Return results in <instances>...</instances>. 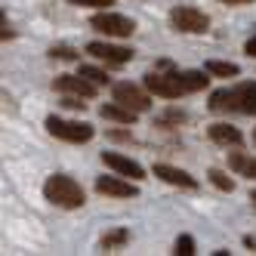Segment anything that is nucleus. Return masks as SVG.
<instances>
[{
    "instance_id": "obj_1",
    "label": "nucleus",
    "mask_w": 256,
    "mask_h": 256,
    "mask_svg": "<svg viewBox=\"0 0 256 256\" xmlns=\"http://www.w3.org/2000/svg\"><path fill=\"white\" fill-rule=\"evenodd\" d=\"M44 198L50 200V204L62 207V210H78V207H84V200H86L80 182L65 176V173H56V176H50L44 182Z\"/></svg>"
},
{
    "instance_id": "obj_2",
    "label": "nucleus",
    "mask_w": 256,
    "mask_h": 256,
    "mask_svg": "<svg viewBox=\"0 0 256 256\" xmlns=\"http://www.w3.org/2000/svg\"><path fill=\"white\" fill-rule=\"evenodd\" d=\"M145 90L160 99H179V96L192 93L186 84V74H179V71H158V68L145 74Z\"/></svg>"
},
{
    "instance_id": "obj_3",
    "label": "nucleus",
    "mask_w": 256,
    "mask_h": 256,
    "mask_svg": "<svg viewBox=\"0 0 256 256\" xmlns=\"http://www.w3.org/2000/svg\"><path fill=\"white\" fill-rule=\"evenodd\" d=\"M46 130H50V136H56V139H62V142H74V145H80V142H90L93 139V126L90 124H84V120H65V118H46Z\"/></svg>"
},
{
    "instance_id": "obj_4",
    "label": "nucleus",
    "mask_w": 256,
    "mask_h": 256,
    "mask_svg": "<svg viewBox=\"0 0 256 256\" xmlns=\"http://www.w3.org/2000/svg\"><path fill=\"white\" fill-rule=\"evenodd\" d=\"M96 31H102L105 38H130L136 31L133 19H126V16H118V12H96L93 19H90Z\"/></svg>"
},
{
    "instance_id": "obj_5",
    "label": "nucleus",
    "mask_w": 256,
    "mask_h": 256,
    "mask_svg": "<svg viewBox=\"0 0 256 256\" xmlns=\"http://www.w3.org/2000/svg\"><path fill=\"white\" fill-rule=\"evenodd\" d=\"M170 22H173V28L182 31V34H204V31L210 28V19H207L200 10H194V6H176V10L170 12Z\"/></svg>"
},
{
    "instance_id": "obj_6",
    "label": "nucleus",
    "mask_w": 256,
    "mask_h": 256,
    "mask_svg": "<svg viewBox=\"0 0 256 256\" xmlns=\"http://www.w3.org/2000/svg\"><path fill=\"white\" fill-rule=\"evenodd\" d=\"M114 102H120V105H126V108H133L136 114H142V112H148L152 108V99H148V93L145 90H139L136 84H114Z\"/></svg>"
},
{
    "instance_id": "obj_7",
    "label": "nucleus",
    "mask_w": 256,
    "mask_h": 256,
    "mask_svg": "<svg viewBox=\"0 0 256 256\" xmlns=\"http://www.w3.org/2000/svg\"><path fill=\"white\" fill-rule=\"evenodd\" d=\"M52 86H56L59 93H65V96L90 99V96H96V86L99 84H93V80L84 78V74H59L56 80H52Z\"/></svg>"
},
{
    "instance_id": "obj_8",
    "label": "nucleus",
    "mask_w": 256,
    "mask_h": 256,
    "mask_svg": "<svg viewBox=\"0 0 256 256\" xmlns=\"http://www.w3.org/2000/svg\"><path fill=\"white\" fill-rule=\"evenodd\" d=\"M86 52L99 62H108V65H126L133 59V50L126 46H114V44H105V40H93L86 44Z\"/></svg>"
},
{
    "instance_id": "obj_9",
    "label": "nucleus",
    "mask_w": 256,
    "mask_h": 256,
    "mask_svg": "<svg viewBox=\"0 0 256 256\" xmlns=\"http://www.w3.org/2000/svg\"><path fill=\"white\" fill-rule=\"evenodd\" d=\"M96 192L108 194V198H136L139 194V188L133 186V179L126 182V179H120V173L118 176H99L96 179Z\"/></svg>"
},
{
    "instance_id": "obj_10",
    "label": "nucleus",
    "mask_w": 256,
    "mask_h": 256,
    "mask_svg": "<svg viewBox=\"0 0 256 256\" xmlns=\"http://www.w3.org/2000/svg\"><path fill=\"white\" fill-rule=\"evenodd\" d=\"M102 164H105V167H112L114 173H120V176H126V179H133V182L145 179V170L139 167V164L130 160V158H124V154H118V152H102Z\"/></svg>"
},
{
    "instance_id": "obj_11",
    "label": "nucleus",
    "mask_w": 256,
    "mask_h": 256,
    "mask_svg": "<svg viewBox=\"0 0 256 256\" xmlns=\"http://www.w3.org/2000/svg\"><path fill=\"white\" fill-rule=\"evenodd\" d=\"M232 112L241 114H256V80L241 84L232 90Z\"/></svg>"
},
{
    "instance_id": "obj_12",
    "label": "nucleus",
    "mask_w": 256,
    "mask_h": 256,
    "mask_svg": "<svg viewBox=\"0 0 256 256\" xmlns=\"http://www.w3.org/2000/svg\"><path fill=\"white\" fill-rule=\"evenodd\" d=\"M154 176L164 179V182H170V186H179V188H198L194 176H188L179 167H170V164H154Z\"/></svg>"
},
{
    "instance_id": "obj_13",
    "label": "nucleus",
    "mask_w": 256,
    "mask_h": 256,
    "mask_svg": "<svg viewBox=\"0 0 256 256\" xmlns=\"http://www.w3.org/2000/svg\"><path fill=\"white\" fill-rule=\"evenodd\" d=\"M210 139L216 142V145H226V148H228V145H241V130H238V126H232V124H210Z\"/></svg>"
},
{
    "instance_id": "obj_14",
    "label": "nucleus",
    "mask_w": 256,
    "mask_h": 256,
    "mask_svg": "<svg viewBox=\"0 0 256 256\" xmlns=\"http://www.w3.org/2000/svg\"><path fill=\"white\" fill-rule=\"evenodd\" d=\"M228 167H232L238 176L256 179V158H250L247 152H232V154H228Z\"/></svg>"
},
{
    "instance_id": "obj_15",
    "label": "nucleus",
    "mask_w": 256,
    "mask_h": 256,
    "mask_svg": "<svg viewBox=\"0 0 256 256\" xmlns=\"http://www.w3.org/2000/svg\"><path fill=\"white\" fill-rule=\"evenodd\" d=\"M99 114H102L105 120H118V124H133V120L139 118L133 108H126V105H120V102H108V105H102Z\"/></svg>"
},
{
    "instance_id": "obj_16",
    "label": "nucleus",
    "mask_w": 256,
    "mask_h": 256,
    "mask_svg": "<svg viewBox=\"0 0 256 256\" xmlns=\"http://www.w3.org/2000/svg\"><path fill=\"white\" fill-rule=\"evenodd\" d=\"M207 74H213V78H238V65L234 62H207Z\"/></svg>"
},
{
    "instance_id": "obj_17",
    "label": "nucleus",
    "mask_w": 256,
    "mask_h": 256,
    "mask_svg": "<svg viewBox=\"0 0 256 256\" xmlns=\"http://www.w3.org/2000/svg\"><path fill=\"white\" fill-rule=\"evenodd\" d=\"M210 108L213 112H232V90H216L210 96Z\"/></svg>"
},
{
    "instance_id": "obj_18",
    "label": "nucleus",
    "mask_w": 256,
    "mask_h": 256,
    "mask_svg": "<svg viewBox=\"0 0 256 256\" xmlns=\"http://www.w3.org/2000/svg\"><path fill=\"white\" fill-rule=\"evenodd\" d=\"M173 253L176 256H192L194 253V238L192 234H179L176 244H173Z\"/></svg>"
},
{
    "instance_id": "obj_19",
    "label": "nucleus",
    "mask_w": 256,
    "mask_h": 256,
    "mask_svg": "<svg viewBox=\"0 0 256 256\" xmlns=\"http://www.w3.org/2000/svg\"><path fill=\"white\" fill-rule=\"evenodd\" d=\"M126 238H130V232H124V228H118V232H112V234H105V238H102V250H114V247H120Z\"/></svg>"
},
{
    "instance_id": "obj_20",
    "label": "nucleus",
    "mask_w": 256,
    "mask_h": 256,
    "mask_svg": "<svg viewBox=\"0 0 256 256\" xmlns=\"http://www.w3.org/2000/svg\"><path fill=\"white\" fill-rule=\"evenodd\" d=\"M207 74H204V71H186V84H188V90H192V93H198V90H204L207 86Z\"/></svg>"
},
{
    "instance_id": "obj_21",
    "label": "nucleus",
    "mask_w": 256,
    "mask_h": 256,
    "mask_svg": "<svg viewBox=\"0 0 256 256\" xmlns=\"http://www.w3.org/2000/svg\"><path fill=\"white\" fill-rule=\"evenodd\" d=\"M78 74H84V78H90V80H93V84H108V74H105V71H99V68H93V65H80V71H78Z\"/></svg>"
},
{
    "instance_id": "obj_22",
    "label": "nucleus",
    "mask_w": 256,
    "mask_h": 256,
    "mask_svg": "<svg viewBox=\"0 0 256 256\" xmlns=\"http://www.w3.org/2000/svg\"><path fill=\"white\" fill-rule=\"evenodd\" d=\"M210 182H213L219 192H232V188H234V182H232L222 170H210Z\"/></svg>"
},
{
    "instance_id": "obj_23",
    "label": "nucleus",
    "mask_w": 256,
    "mask_h": 256,
    "mask_svg": "<svg viewBox=\"0 0 256 256\" xmlns=\"http://www.w3.org/2000/svg\"><path fill=\"white\" fill-rule=\"evenodd\" d=\"M68 4H74V6H90V10H108L114 0H68Z\"/></svg>"
},
{
    "instance_id": "obj_24",
    "label": "nucleus",
    "mask_w": 256,
    "mask_h": 256,
    "mask_svg": "<svg viewBox=\"0 0 256 256\" xmlns=\"http://www.w3.org/2000/svg\"><path fill=\"white\" fill-rule=\"evenodd\" d=\"M52 56H59V59H74V52L65 50V46H59V50H52Z\"/></svg>"
},
{
    "instance_id": "obj_25",
    "label": "nucleus",
    "mask_w": 256,
    "mask_h": 256,
    "mask_svg": "<svg viewBox=\"0 0 256 256\" xmlns=\"http://www.w3.org/2000/svg\"><path fill=\"white\" fill-rule=\"evenodd\" d=\"M244 52H247V56H250V59H256V38H253V40H247V46H244Z\"/></svg>"
},
{
    "instance_id": "obj_26",
    "label": "nucleus",
    "mask_w": 256,
    "mask_h": 256,
    "mask_svg": "<svg viewBox=\"0 0 256 256\" xmlns=\"http://www.w3.org/2000/svg\"><path fill=\"white\" fill-rule=\"evenodd\" d=\"M222 4H253V0H222Z\"/></svg>"
},
{
    "instance_id": "obj_27",
    "label": "nucleus",
    "mask_w": 256,
    "mask_h": 256,
    "mask_svg": "<svg viewBox=\"0 0 256 256\" xmlns=\"http://www.w3.org/2000/svg\"><path fill=\"white\" fill-rule=\"evenodd\" d=\"M250 204H253V210H256V192H253V194H250Z\"/></svg>"
},
{
    "instance_id": "obj_28",
    "label": "nucleus",
    "mask_w": 256,
    "mask_h": 256,
    "mask_svg": "<svg viewBox=\"0 0 256 256\" xmlns=\"http://www.w3.org/2000/svg\"><path fill=\"white\" fill-rule=\"evenodd\" d=\"M253 142H256V130H253Z\"/></svg>"
}]
</instances>
